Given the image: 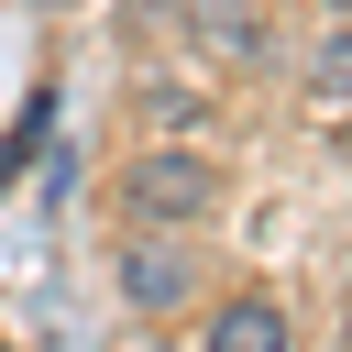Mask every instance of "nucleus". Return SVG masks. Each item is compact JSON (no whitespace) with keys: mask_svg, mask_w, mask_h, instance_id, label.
<instances>
[{"mask_svg":"<svg viewBox=\"0 0 352 352\" xmlns=\"http://www.w3.org/2000/svg\"><path fill=\"white\" fill-rule=\"evenodd\" d=\"M198 352H297V319H286V297H264V286H231V297H209V319H198Z\"/></svg>","mask_w":352,"mask_h":352,"instance_id":"obj_3","label":"nucleus"},{"mask_svg":"<svg viewBox=\"0 0 352 352\" xmlns=\"http://www.w3.org/2000/svg\"><path fill=\"white\" fill-rule=\"evenodd\" d=\"M319 11H330V22H352V0H319Z\"/></svg>","mask_w":352,"mask_h":352,"instance_id":"obj_7","label":"nucleus"},{"mask_svg":"<svg viewBox=\"0 0 352 352\" xmlns=\"http://www.w3.org/2000/svg\"><path fill=\"white\" fill-rule=\"evenodd\" d=\"M143 110H154V121H165V132H176V121H187V132H198V121H209V99H198V88H176V77H154V99H143Z\"/></svg>","mask_w":352,"mask_h":352,"instance_id":"obj_6","label":"nucleus"},{"mask_svg":"<svg viewBox=\"0 0 352 352\" xmlns=\"http://www.w3.org/2000/svg\"><path fill=\"white\" fill-rule=\"evenodd\" d=\"M110 198H121L132 231H209L220 198H231V176H220V154H198V143H143Z\"/></svg>","mask_w":352,"mask_h":352,"instance_id":"obj_1","label":"nucleus"},{"mask_svg":"<svg viewBox=\"0 0 352 352\" xmlns=\"http://www.w3.org/2000/svg\"><path fill=\"white\" fill-rule=\"evenodd\" d=\"M110 286H121L132 319H187L209 297V253H198V231H132L110 253Z\"/></svg>","mask_w":352,"mask_h":352,"instance_id":"obj_2","label":"nucleus"},{"mask_svg":"<svg viewBox=\"0 0 352 352\" xmlns=\"http://www.w3.org/2000/svg\"><path fill=\"white\" fill-rule=\"evenodd\" d=\"M308 88H319V99H352V22H330V33L308 44Z\"/></svg>","mask_w":352,"mask_h":352,"instance_id":"obj_5","label":"nucleus"},{"mask_svg":"<svg viewBox=\"0 0 352 352\" xmlns=\"http://www.w3.org/2000/svg\"><path fill=\"white\" fill-rule=\"evenodd\" d=\"M176 22L209 66H264V11L253 0H176Z\"/></svg>","mask_w":352,"mask_h":352,"instance_id":"obj_4","label":"nucleus"}]
</instances>
